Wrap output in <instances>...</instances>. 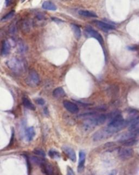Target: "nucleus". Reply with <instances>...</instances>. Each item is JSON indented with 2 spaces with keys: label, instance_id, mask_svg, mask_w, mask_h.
<instances>
[{
  "label": "nucleus",
  "instance_id": "1",
  "mask_svg": "<svg viewBox=\"0 0 139 175\" xmlns=\"http://www.w3.org/2000/svg\"><path fill=\"white\" fill-rule=\"evenodd\" d=\"M110 119V122L106 128L112 135L127 126L126 121L123 118L120 111H114L111 113Z\"/></svg>",
  "mask_w": 139,
  "mask_h": 175
},
{
  "label": "nucleus",
  "instance_id": "2",
  "mask_svg": "<svg viewBox=\"0 0 139 175\" xmlns=\"http://www.w3.org/2000/svg\"><path fill=\"white\" fill-rule=\"evenodd\" d=\"M7 65L10 69L17 73L23 72L26 69L25 62L17 58H12L8 61Z\"/></svg>",
  "mask_w": 139,
  "mask_h": 175
},
{
  "label": "nucleus",
  "instance_id": "3",
  "mask_svg": "<svg viewBox=\"0 0 139 175\" xmlns=\"http://www.w3.org/2000/svg\"><path fill=\"white\" fill-rule=\"evenodd\" d=\"M126 121L129 132L139 134V115L129 117Z\"/></svg>",
  "mask_w": 139,
  "mask_h": 175
},
{
  "label": "nucleus",
  "instance_id": "4",
  "mask_svg": "<svg viewBox=\"0 0 139 175\" xmlns=\"http://www.w3.org/2000/svg\"><path fill=\"white\" fill-rule=\"evenodd\" d=\"M84 35L86 37H92L97 39L99 43L102 46L104 43L103 39L102 36L98 33L97 31L95 30L94 29H92L90 26H88L84 30Z\"/></svg>",
  "mask_w": 139,
  "mask_h": 175
},
{
  "label": "nucleus",
  "instance_id": "5",
  "mask_svg": "<svg viewBox=\"0 0 139 175\" xmlns=\"http://www.w3.org/2000/svg\"><path fill=\"white\" fill-rule=\"evenodd\" d=\"M27 84L31 87L37 86L40 84V78L39 74L34 70H32L29 73L27 79Z\"/></svg>",
  "mask_w": 139,
  "mask_h": 175
},
{
  "label": "nucleus",
  "instance_id": "6",
  "mask_svg": "<svg viewBox=\"0 0 139 175\" xmlns=\"http://www.w3.org/2000/svg\"><path fill=\"white\" fill-rule=\"evenodd\" d=\"M134 154V151L129 147L121 148L119 150V157L123 161H127L132 158Z\"/></svg>",
  "mask_w": 139,
  "mask_h": 175
},
{
  "label": "nucleus",
  "instance_id": "7",
  "mask_svg": "<svg viewBox=\"0 0 139 175\" xmlns=\"http://www.w3.org/2000/svg\"><path fill=\"white\" fill-rule=\"evenodd\" d=\"M112 135L109 132L106 128L99 130L93 135V140L96 141H102L111 137Z\"/></svg>",
  "mask_w": 139,
  "mask_h": 175
},
{
  "label": "nucleus",
  "instance_id": "8",
  "mask_svg": "<svg viewBox=\"0 0 139 175\" xmlns=\"http://www.w3.org/2000/svg\"><path fill=\"white\" fill-rule=\"evenodd\" d=\"M61 148H62V150H63L64 152L68 156V157L72 161L76 162V160H77V156H76V152L73 148L68 146L67 145H64L62 146Z\"/></svg>",
  "mask_w": 139,
  "mask_h": 175
},
{
  "label": "nucleus",
  "instance_id": "9",
  "mask_svg": "<svg viewBox=\"0 0 139 175\" xmlns=\"http://www.w3.org/2000/svg\"><path fill=\"white\" fill-rule=\"evenodd\" d=\"M63 105L64 107L69 112L72 113H78L79 112V107L76 105V104L72 103L71 101H64L63 102Z\"/></svg>",
  "mask_w": 139,
  "mask_h": 175
},
{
  "label": "nucleus",
  "instance_id": "10",
  "mask_svg": "<svg viewBox=\"0 0 139 175\" xmlns=\"http://www.w3.org/2000/svg\"><path fill=\"white\" fill-rule=\"evenodd\" d=\"M94 22L95 23V24L100 29L102 30L103 31H105L106 32H108L109 31L115 30V28H116L114 25L111 24L106 23V22H103V21H102L95 20Z\"/></svg>",
  "mask_w": 139,
  "mask_h": 175
},
{
  "label": "nucleus",
  "instance_id": "11",
  "mask_svg": "<svg viewBox=\"0 0 139 175\" xmlns=\"http://www.w3.org/2000/svg\"><path fill=\"white\" fill-rule=\"evenodd\" d=\"M85 159H86L85 153L83 150H80L79 152V161H78V168H77V171L80 173H81L84 170Z\"/></svg>",
  "mask_w": 139,
  "mask_h": 175
},
{
  "label": "nucleus",
  "instance_id": "12",
  "mask_svg": "<svg viewBox=\"0 0 139 175\" xmlns=\"http://www.w3.org/2000/svg\"><path fill=\"white\" fill-rule=\"evenodd\" d=\"M10 48H11V46L8 41H7L6 40L3 41L2 43V47H1V55L4 56L7 55L10 52Z\"/></svg>",
  "mask_w": 139,
  "mask_h": 175
},
{
  "label": "nucleus",
  "instance_id": "13",
  "mask_svg": "<svg viewBox=\"0 0 139 175\" xmlns=\"http://www.w3.org/2000/svg\"><path fill=\"white\" fill-rule=\"evenodd\" d=\"M42 171L46 175H54V169L52 166L49 164L45 163V164L41 167Z\"/></svg>",
  "mask_w": 139,
  "mask_h": 175
},
{
  "label": "nucleus",
  "instance_id": "14",
  "mask_svg": "<svg viewBox=\"0 0 139 175\" xmlns=\"http://www.w3.org/2000/svg\"><path fill=\"white\" fill-rule=\"evenodd\" d=\"M23 105H24L25 107L29 110H31L32 111H34L35 110V107L33 103L31 102L29 99H28L27 97H23Z\"/></svg>",
  "mask_w": 139,
  "mask_h": 175
},
{
  "label": "nucleus",
  "instance_id": "15",
  "mask_svg": "<svg viewBox=\"0 0 139 175\" xmlns=\"http://www.w3.org/2000/svg\"><path fill=\"white\" fill-rule=\"evenodd\" d=\"M42 8L46 10H57V7L55 4L50 1H45L42 4Z\"/></svg>",
  "mask_w": 139,
  "mask_h": 175
},
{
  "label": "nucleus",
  "instance_id": "16",
  "mask_svg": "<svg viewBox=\"0 0 139 175\" xmlns=\"http://www.w3.org/2000/svg\"><path fill=\"white\" fill-rule=\"evenodd\" d=\"M53 95L54 97L57 98H61L65 96V92L62 87H58L54 90L53 91Z\"/></svg>",
  "mask_w": 139,
  "mask_h": 175
},
{
  "label": "nucleus",
  "instance_id": "17",
  "mask_svg": "<svg viewBox=\"0 0 139 175\" xmlns=\"http://www.w3.org/2000/svg\"><path fill=\"white\" fill-rule=\"evenodd\" d=\"M26 135L27 139L29 142L32 141L35 136V135L34 129L33 127H31L27 128L26 132Z\"/></svg>",
  "mask_w": 139,
  "mask_h": 175
},
{
  "label": "nucleus",
  "instance_id": "18",
  "mask_svg": "<svg viewBox=\"0 0 139 175\" xmlns=\"http://www.w3.org/2000/svg\"><path fill=\"white\" fill-rule=\"evenodd\" d=\"M78 14L85 17H89V18H97L98 16L96 13L90 12L89 10H80L78 11Z\"/></svg>",
  "mask_w": 139,
  "mask_h": 175
},
{
  "label": "nucleus",
  "instance_id": "19",
  "mask_svg": "<svg viewBox=\"0 0 139 175\" xmlns=\"http://www.w3.org/2000/svg\"><path fill=\"white\" fill-rule=\"evenodd\" d=\"M72 29L74 32V35L76 37L77 39H80V38L81 37L82 35V33H81V30L80 27L78 26V25L74 24H72L71 25Z\"/></svg>",
  "mask_w": 139,
  "mask_h": 175
},
{
  "label": "nucleus",
  "instance_id": "20",
  "mask_svg": "<svg viewBox=\"0 0 139 175\" xmlns=\"http://www.w3.org/2000/svg\"><path fill=\"white\" fill-rule=\"evenodd\" d=\"M31 160L35 164L40 166L41 167H43L46 163V161H45L44 159L41 158H39V157H35V156H32V157H31Z\"/></svg>",
  "mask_w": 139,
  "mask_h": 175
},
{
  "label": "nucleus",
  "instance_id": "21",
  "mask_svg": "<svg viewBox=\"0 0 139 175\" xmlns=\"http://www.w3.org/2000/svg\"><path fill=\"white\" fill-rule=\"evenodd\" d=\"M137 142V140L136 139V138H133L125 141L122 142L121 144L125 146L129 147L133 146L134 145H135Z\"/></svg>",
  "mask_w": 139,
  "mask_h": 175
},
{
  "label": "nucleus",
  "instance_id": "22",
  "mask_svg": "<svg viewBox=\"0 0 139 175\" xmlns=\"http://www.w3.org/2000/svg\"><path fill=\"white\" fill-rule=\"evenodd\" d=\"M49 155L51 158L54 159H59L60 158V155L59 153L58 152V151L54 150H49Z\"/></svg>",
  "mask_w": 139,
  "mask_h": 175
},
{
  "label": "nucleus",
  "instance_id": "23",
  "mask_svg": "<svg viewBox=\"0 0 139 175\" xmlns=\"http://www.w3.org/2000/svg\"><path fill=\"white\" fill-rule=\"evenodd\" d=\"M33 153L35 155H38L40 157H46V153H45V151L40 148L34 149V150H33Z\"/></svg>",
  "mask_w": 139,
  "mask_h": 175
},
{
  "label": "nucleus",
  "instance_id": "24",
  "mask_svg": "<svg viewBox=\"0 0 139 175\" xmlns=\"http://www.w3.org/2000/svg\"><path fill=\"white\" fill-rule=\"evenodd\" d=\"M15 11L14 10H12L10 12L7 13L5 16L3 17L2 19H1V21H5L8 20L9 19H10V18H12L14 15Z\"/></svg>",
  "mask_w": 139,
  "mask_h": 175
},
{
  "label": "nucleus",
  "instance_id": "25",
  "mask_svg": "<svg viewBox=\"0 0 139 175\" xmlns=\"http://www.w3.org/2000/svg\"><path fill=\"white\" fill-rule=\"evenodd\" d=\"M35 102L38 105H44L45 103V100L43 98H38L35 99Z\"/></svg>",
  "mask_w": 139,
  "mask_h": 175
},
{
  "label": "nucleus",
  "instance_id": "26",
  "mask_svg": "<svg viewBox=\"0 0 139 175\" xmlns=\"http://www.w3.org/2000/svg\"><path fill=\"white\" fill-rule=\"evenodd\" d=\"M75 175L71 167H67V175Z\"/></svg>",
  "mask_w": 139,
  "mask_h": 175
},
{
  "label": "nucleus",
  "instance_id": "27",
  "mask_svg": "<svg viewBox=\"0 0 139 175\" xmlns=\"http://www.w3.org/2000/svg\"><path fill=\"white\" fill-rule=\"evenodd\" d=\"M128 49L131 51H135L137 50V47L136 46H129L127 47Z\"/></svg>",
  "mask_w": 139,
  "mask_h": 175
},
{
  "label": "nucleus",
  "instance_id": "28",
  "mask_svg": "<svg viewBox=\"0 0 139 175\" xmlns=\"http://www.w3.org/2000/svg\"><path fill=\"white\" fill-rule=\"evenodd\" d=\"M14 129H13L12 131V137H11V139H10L9 146H11V145H12L13 141H14Z\"/></svg>",
  "mask_w": 139,
  "mask_h": 175
},
{
  "label": "nucleus",
  "instance_id": "29",
  "mask_svg": "<svg viewBox=\"0 0 139 175\" xmlns=\"http://www.w3.org/2000/svg\"><path fill=\"white\" fill-rule=\"evenodd\" d=\"M52 20H53L55 21V22H57V23H59V22H61L62 20H60L58 18H52Z\"/></svg>",
  "mask_w": 139,
  "mask_h": 175
},
{
  "label": "nucleus",
  "instance_id": "30",
  "mask_svg": "<svg viewBox=\"0 0 139 175\" xmlns=\"http://www.w3.org/2000/svg\"><path fill=\"white\" fill-rule=\"evenodd\" d=\"M117 171L116 170H113L111 171V173L109 175H116Z\"/></svg>",
  "mask_w": 139,
  "mask_h": 175
},
{
  "label": "nucleus",
  "instance_id": "31",
  "mask_svg": "<svg viewBox=\"0 0 139 175\" xmlns=\"http://www.w3.org/2000/svg\"><path fill=\"white\" fill-rule=\"evenodd\" d=\"M11 3V1H6V4L7 6H8L9 5H10Z\"/></svg>",
  "mask_w": 139,
  "mask_h": 175
}]
</instances>
